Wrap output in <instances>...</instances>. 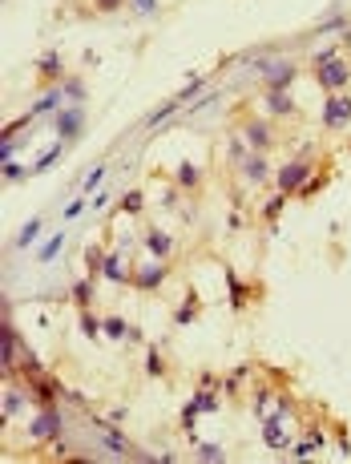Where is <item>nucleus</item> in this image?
<instances>
[{"label":"nucleus","mask_w":351,"mask_h":464,"mask_svg":"<svg viewBox=\"0 0 351 464\" xmlns=\"http://www.w3.org/2000/svg\"><path fill=\"white\" fill-rule=\"evenodd\" d=\"M101 178H105V166H97L93 174L85 178V186H81V190H85V194H93V190H97V182H101Z\"/></svg>","instance_id":"nucleus-37"},{"label":"nucleus","mask_w":351,"mask_h":464,"mask_svg":"<svg viewBox=\"0 0 351 464\" xmlns=\"http://www.w3.org/2000/svg\"><path fill=\"white\" fill-rule=\"evenodd\" d=\"M53 387H57V384H53L48 376H37V380H32V396H37L41 404H53V396H57Z\"/></svg>","instance_id":"nucleus-22"},{"label":"nucleus","mask_w":351,"mask_h":464,"mask_svg":"<svg viewBox=\"0 0 351 464\" xmlns=\"http://www.w3.org/2000/svg\"><path fill=\"white\" fill-rule=\"evenodd\" d=\"M101 274H105L110 283H126V279H129V274H126V258H121V255H105Z\"/></svg>","instance_id":"nucleus-14"},{"label":"nucleus","mask_w":351,"mask_h":464,"mask_svg":"<svg viewBox=\"0 0 351 464\" xmlns=\"http://www.w3.org/2000/svg\"><path fill=\"white\" fill-rule=\"evenodd\" d=\"M283 202H287V194H279L274 202H267V206H263V214H267V223H271V218H279V210H283Z\"/></svg>","instance_id":"nucleus-36"},{"label":"nucleus","mask_w":351,"mask_h":464,"mask_svg":"<svg viewBox=\"0 0 351 464\" xmlns=\"http://www.w3.org/2000/svg\"><path fill=\"white\" fill-rule=\"evenodd\" d=\"M61 154H65V142L48 145L45 154H41V158L32 161V174H45V170H53V166H57V158H61Z\"/></svg>","instance_id":"nucleus-17"},{"label":"nucleus","mask_w":351,"mask_h":464,"mask_svg":"<svg viewBox=\"0 0 351 464\" xmlns=\"http://www.w3.org/2000/svg\"><path fill=\"white\" fill-rule=\"evenodd\" d=\"M166 279H170V258H142V271H138L133 283H138V291L150 295V291H158Z\"/></svg>","instance_id":"nucleus-7"},{"label":"nucleus","mask_w":351,"mask_h":464,"mask_svg":"<svg viewBox=\"0 0 351 464\" xmlns=\"http://www.w3.org/2000/svg\"><path fill=\"white\" fill-rule=\"evenodd\" d=\"M81 210H85V202H81V198H77V202H69V206H65V218H77Z\"/></svg>","instance_id":"nucleus-41"},{"label":"nucleus","mask_w":351,"mask_h":464,"mask_svg":"<svg viewBox=\"0 0 351 464\" xmlns=\"http://www.w3.org/2000/svg\"><path fill=\"white\" fill-rule=\"evenodd\" d=\"M145 251H150V258H170L174 255V239L166 230H158V226H150L145 230Z\"/></svg>","instance_id":"nucleus-11"},{"label":"nucleus","mask_w":351,"mask_h":464,"mask_svg":"<svg viewBox=\"0 0 351 464\" xmlns=\"http://www.w3.org/2000/svg\"><path fill=\"white\" fill-rule=\"evenodd\" d=\"M25 359V352H20V339H16V331L4 323V368H16Z\"/></svg>","instance_id":"nucleus-13"},{"label":"nucleus","mask_w":351,"mask_h":464,"mask_svg":"<svg viewBox=\"0 0 351 464\" xmlns=\"http://www.w3.org/2000/svg\"><path fill=\"white\" fill-rule=\"evenodd\" d=\"M53 129H57V138L61 142H81V133H85V110L81 105H61V110L53 113Z\"/></svg>","instance_id":"nucleus-3"},{"label":"nucleus","mask_w":351,"mask_h":464,"mask_svg":"<svg viewBox=\"0 0 351 464\" xmlns=\"http://www.w3.org/2000/svg\"><path fill=\"white\" fill-rule=\"evenodd\" d=\"M258 73L267 77V89H287L291 81L299 77V65H295V61H283V57H274V61H263V65H258Z\"/></svg>","instance_id":"nucleus-6"},{"label":"nucleus","mask_w":351,"mask_h":464,"mask_svg":"<svg viewBox=\"0 0 351 464\" xmlns=\"http://www.w3.org/2000/svg\"><path fill=\"white\" fill-rule=\"evenodd\" d=\"M194 311H198V295L190 291V295H186V303H182V307L174 311V323H178V327H186V323L194 319Z\"/></svg>","instance_id":"nucleus-23"},{"label":"nucleus","mask_w":351,"mask_h":464,"mask_svg":"<svg viewBox=\"0 0 351 464\" xmlns=\"http://www.w3.org/2000/svg\"><path fill=\"white\" fill-rule=\"evenodd\" d=\"M202 85H206V81H202V77H194L190 85H186V89H182V93H174V97H178V105H182V101H190V97L198 93V89H202Z\"/></svg>","instance_id":"nucleus-35"},{"label":"nucleus","mask_w":351,"mask_h":464,"mask_svg":"<svg viewBox=\"0 0 351 464\" xmlns=\"http://www.w3.org/2000/svg\"><path fill=\"white\" fill-rule=\"evenodd\" d=\"M121 4H129V0H93V8H97V13H117Z\"/></svg>","instance_id":"nucleus-38"},{"label":"nucleus","mask_w":351,"mask_h":464,"mask_svg":"<svg viewBox=\"0 0 351 464\" xmlns=\"http://www.w3.org/2000/svg\"><path fill=\"white\" fill-rule=\"evenodd\" d=\"M101 331H105L110 339H126L129 336V323L121 319V315H105V319H101Z\"/></svg>","instance_id":"nucleus-21"},{"label":"nucleus","mask_w":351,"mask_h":464,"mask_svg":"<svg viewBox=\"0 0 351 464\" xmlns=\"http://www.w3.org/2000/svg\"><path fill=\"white\" fill-rule=\"evenodd\" d=\"M198 460H226V452L218 444H198Z\"/></svg>","instance_id":"nucleus-33"},{"label":"nucleus","mask_w":351,"mask_h":464,"mask_svg":"<svg viewBox=\"0 0 351 464\" xmlns=\"http://www.w3.org/2000/svg\"><path fill=\"white\" fill-rule=\"evenodd\" d=\"M145 371H150V376H161V355L158 352L145 355Z\"/></svg>","instance_id":"nucleus-39"},{"label":"nucleus","mask_w":351,"mask_h":464,"mask_svg":"<svg viewBox=\"0 0 351 464\" xmlns=\"http://www.w3.org/2000/svg\"><path fill=\"white\" fill-rule=\"evenodd\" d=\"M61 93H65V101L81 105V101H85V81H81V77H65L61 81Z\"/></svg>","instance_id":"nucleus-20"},{"label":"nucleus","mask_w":351,"mask_h":464,"mask_svg":"<svg viewBox=\"0 0 351 464\" xmlns=\"http://www.w3.org/2000/svg\"><path fill=\"white\" fill-rule=\"evenodd\" d=\"M239 170H242V178H246V182H255V186L271 182V161H267V154H251Z\"/></svg>","instance_id":"nucleus-10"},{"label":"nucleus","mask_w":351,"mask_h":464,"mask_svg":"<svg viewBox=\"0 0 351 464\" xmlns=\"http://www.w3.org/2000/svg\"><path fill=\"white\" fill-rule=\"evenodd\" d=\"M25 408V396L20 392H4V416H16Z\"/></svg>","instance_id":"nucleus-31"},{"label":"nucleus","mask_w":351,"mask_h":464,"mask_svg":"<svg viewBox=\"0 0 351 464\" xmlns=\"http://www.w3.org/2000/svg\"><path fill=\"white\" fill-rule=\"evenodd\" d=\"M283 424H287L283 416H267V424H263V440H267L271 449H287V432H283Z\"/></svg>","instance_id":"nucleus-12"},{"label":"nucleus","mask_w":351,"mask_h":464,"mask_svg":"<svg viewBox=\"0 0 351 464\" xmlns=\"http://www.w3.org/2000/svg\"><path fill=\"white\" fill-rule=\"evenodd\" d=\"M61 246H65V230H57V234H53V239H48L45 246L37 251V258H41V263H57V255H61Z\"/></svg>","instance_id":"nucleus-19"},{"label":"nucleus","mask_w":351,"mask_h":464,"mask_svg":"<svg viewBox=\"0 0 351 464\" xmlns=\"http://www.w3.org/2000/svg\"><path fill=\"white\" fill-rule=\"evenodd\" d=\"M4 178H8V182H20V178H25V170H20L16 161H4Z\"/></svg>","instance_id":"nucleus-40"},{"label":"nucleus","mask_w":351,"mask_h":464,"mask_svg":"<svg viewBox=\"0 0 351 464\" xmlns=\"http://www.w3.org/2000/svg\"><path fill=\"white\" fill-rule=\"evenodd\" d=\"M242 138L255 154H267L274 145V117H246L242 121Z\"/></svg>","instance_id":"nucleus-4"},{"label":"nucleus","mask_w":351,"mask_h":464,"mask_svg":"<svg viewBox=\"0 0 351 464\" xmlns=\"http://www.w3.org/2000/svg\"><path fill=\"white\" fill-rule=\"evenodd\" d=\"M246 158H251V145H246V138H230V161H234V166H242Z\"/></svg>","instance_id":"nucleus-25"},{"label":"nucleus","mask_w":351,"mask_h":464,"mask_svg":"<svg viewBox=\"0 0 351 464\" xmlns=\"http://www.w3.org/2000/svg\"><path fill=\"white\" fill-rule=\"evenodd\" d=\"M41 230H45V218H29V223L20 226V234H16V251H25V246H32Z\"/></svg>","instance_id":"nucleus-16"},{"label":"nucleus","mask_w":351,"mask_h":464,"mask_svg":"<svg viewBox=\"0 0 351 464\" xmlns=\"http://www.w3.org/2000/svg\"><path fill=\"white\" fill-rule=\"evenodd\" d=\"M226 283H230V303H234V307H242V303H246V287H242V283L234 279V274H226Z\"/></svg>","instance_id":"nucleus-32"},{"label":"nucleus","mask_w":351,"mask_h":464,"mask_svg":"<svg viewBox=\"0 0 351 464\" xmlns=\"http://www.w3.org/2000/svg\"><path fill=\"white\" fill-rule=\"evenodd\" d=\"M129 8H133V13H142V16H154V13H158V0H129Z\"/></svg>","instance_id":"nucleus-34"},{"label":"nucleus","mask_w":351,"mask_h":464,"mask_svg":"<svg viewBox=\"0 0 351 464\" xmlns=\"http://www.w3.org/2000/svg\"><path fill=\"white\" fill-rule=\"evenodd\" d=\"M41 77H45V81H57V77H61V57H57V53H48L45 61H41Z\"/></svg>","instance_id":"nucleus-24"},{"label":"nucleus","mask_w":351,"mask_h":464,"mask_svg":"<svg viewBox=\"0 0 351 464\" xmlns=\"http://www.w3.org/2000/svg\"><path fill=\"white\" fill-rule=\"evenodd\" d=\"M61 101H65L61 89H48V93L41 97L37 105H32V117H41V113H57V110H61Z\"/></svg>","instance_id":"nucleus-18"},{"label":"nucleus","mask_w":351,"mask_h":464,"mask_svg":"<svg viewBox=\"0 0 351 464\" xmlns=\"http://www.w3.org/2000/svg\"><path fill=\"white\" fill-rule=\"evenodd\" d=\"M29 436H32V440H45V444H53V440L61 436V412H57L53 404H45V408L37 412V420L29 424Z\"/></svg>","instance_id":"nucleus-5"},{"label":"nucleus","mask_w":351,"mask_h":464,"mask_svg":"<svg viewBox=\"0 0 351 464\" xmlns=\"http://www.w3.org/2000/svg\"><path fill=\"white\" fill-rule=\"evenodd\" d=\"M323 126L327 129L351 126V97L347 93H327V101H323Z\"/></svg>","instance_id":"nucleus-8"},{"label":"nucleus","mask_w":351,"mask_h":464,"mask_svg":"<svg viewBox=\"0 0 351 464\" xmlns=\"http://www.w3.org/2000/svg\"><path fill=\"white\" fill-rule=\"evenodd\" d=\"M142 206H145V194L142 190H129L126 198H121V210H126V214H142Z\"/></svg>","instance_id":"nucleus-26"},{"label":"nucleus","mask_w":351,"mask_h":464,"mask_svg":"<svg viewBox=\"0 0 351 464\" xmlns=\"http://www.w3.org/2000/svg\"><path fill=\"white\" fill-rule=\"evenodd\" d=\"M174 110H178V97H170L166 105H158V110H154V113H150V117H145V129H150V126H158L161 117H170V113H174Z\"/></svg>","instance_id":"nucleus-28"},{"label":"nucleus","mask_w":351,"mask_h":464,"mask_svg":"<svg viewBox=\"0 0 351 464\" xmlns=\"http://www.w3.org/2000/svg\"><path fill=\"white\" fill-rule=\"evenodd\" d=\"M315 81H319L327 93H343L351 81V65L343 57H336V53H323L319 61H315Z\"/></svg>","instance_id":"nucleus-1"},{"label":"nucleus","mask_w":351,"mask_h":464,"mask_svg":"<svg viewBox=\"0 0 351 464\" xmlns=\"http://www.w3.org/2000/svg\"><path fill=\"white\" fill-rule=\"evenodd\" d=\"M101 263H105V251H101V246H89V251H85V267H89V274L101 271Z\"/></svg>","instance_id":"nucleus-29"},{"label":"nucleus","mask_w":351,"mask_h":464,"mask_svg":"<svg viewBox=\"0 0 351 464\" xmlns=\"http://www.w3.org/2000/svg\"><path fill=\"white\" fill-rule=\"evenodd\" d=\"M307 178H311V161L307 158H291V161H283V166L274 170V190L287 194V198H295V194L307 186Z\"/></svg>","instance_id":"nucleus-2"},{"label":"nucleus","mask_w":351,"mask_h":464,"mask_svg":"<svg viewBox=\"0 0 351 464\" xmlns=\"http://www.w3.org/2000/svg\"><path fill=\"white\" fill-rule=\"evenodd\" d=\"M81 331H85V336H89V339L105 336V331H101V319H93V315H89L85 307H81Z\"/></svg>","instance_id":"nucleus-27"},{"label":"nucleus","mask_w":351,"mask_h":464,"mask_svg":"<svg viewBox=\"0 0 351 464\" xmlns=\"http://www.w3.org/2000/svg\"><path fill=\"white\" fill-rule=\"evenodd\" d=\"M174 182L182 186V190H194V186L202 182V170H198L194 161H182V166H178V174H174Z\"/></svg>","instance_id":"nucleus-15"},{"label":"nucleus","mask_w":351,"mask_h":464,"mask_svg":"<svg viewBox=\"0 0 351 464\" xmlns=\"http://www.w3.org/2000/svg\"><path fill=\"white\" fill-rule=\"evenodd\" d=\"M263 110H267V117H295V97L287 93V89H267L263 93Z\"/></svg>","instance_id":"nucleus-9"},{"label":"nucleus","mask_w":351,"mask_h":464,"mask_svg":"<svg viewBox=\"0 0 351 464\" xmlns=\"http://www.w3.org/2000/svg\"><path fill=\"white\" fill-rule=\"evenodd\" d=\"M89 299H93V283L85 279V283H77V287H73V303H77V307H89Z\"/></svg>","instance_id":"nucleus-30"}]
</instances>
